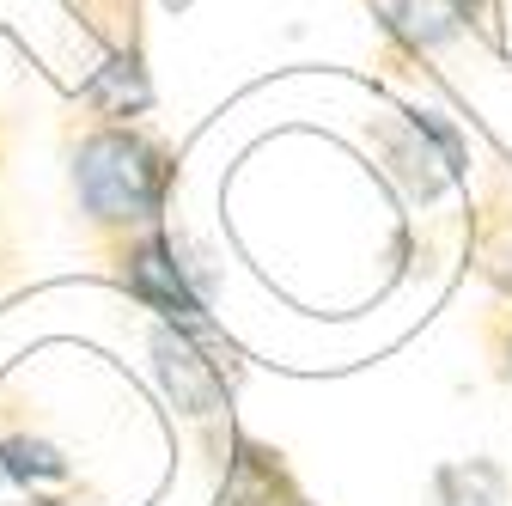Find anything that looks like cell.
Instances as JSON below:
<instances>
[{
    "label": "cell",
    "instance_id": "1",
    "mask_svg": "<svg viewBox=\"0 0 512 506\" xmlns=\"http://www.w3.org/2000/svg\"><path fill=\"white\" fill-rule=\"evenodd\" d=\"M74 183L98 226H153L171 189V165L135 129H98L80 141Z\"/></svg>",
    "mask_w": 512,
    "mask_h": 506
},
{
    "label": "cell",
    "instance_id": "2",
    "mask_svg": "<svg viewBox=\"0 0 512 506\" xmlns=\"http://www.w3.org/2000/svg\"><path fill=\"white\" fill-rule=\"evenodd\" d=\"M122 263H128L122 275H128V287H135V299H147L153 311H165L171 330H202V324H208V318H202V293L189 287L177 250H171L159 232H147Z\"/></svg>",
    "mask_w": 512,
    "mask_h": 506
},
{
    "label": "cell",
    "instance_id": "3",
    "mask_svg": "<svg viewBox=\"0 0 512 506\" xmlns=\"http://www.w3.org/2000/svg\"><path fill=\"white\" fill-rule=\"evenodd\" d=\"M153 354H159V378H165V391L189 409V415H208L220 403V372L214 360H202L196 348H189V330H159L153 336Z\"/></svg>",
    "mask_w": 512,
    "mask_h": 506
},
{
    "label": "cell",
    "instance_id": "4",
    "mask_svg": "<svg viewBox=\"0 0 512 506\" xmlns=\"http://www.w3.org/2000/svg\"><path fill=\"white\" fill-rule=\"evenodd\" d=\"M86 104L104 110V116H128V110H141L147 104V74H141V61L135 55H110L98 80L86 86Z\"/></svg>",
    "mask_w": 512,
    "mask_h": 506
},
{
    "label": "cell",
    "instance_id": "5",
    "mask_svg": "<svg viewBox=\"0 0 512 506\" xmlns=\"http://www.w3.org/2000/svg\"><path fill=\"white\" fill-rule=\"evenodd\" d=\"M0 476L7 482H68V458L49 439L13 433V439H0Z\"/></svg>",
    "mask_w": 512,
    "mask_h": 506
},
{
    "label": "cell",
    "instance_id": "6",
    "mask_svg": "<svg viewBox=\"0 0 512 506\" xmlns=\"http://www.w3.org/2000/svg\"><path fill=\"white\" fill-rule=\"evenodd\" d=\"M470 13V0H397L391 7V31H403L409 43H439L445 31H458Z\"/></svg>",
    "mask_w": 512,
    "mask_h": 506
},
{
    "label": "cell",
    "instance_id": "7",
    "mask_svg": "<svg viewBox=\"0 0 512 506\" xmlns=\"http://www.w3.org/2000/svg\"><path fill=\"white\" fill-rule=\"evenodd\" d=\"M19 506H49V500H19Z\"/></svg>",
    "mask_w": 512,
    "mask_h": 506
}]
</instances>
